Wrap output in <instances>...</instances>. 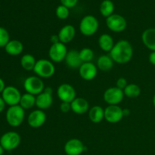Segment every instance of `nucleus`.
Wrapping results in <instances>:
<instances>
[{"label":"nucleus","mask_w":155,"mask_h":155,"mask_svg":"<svg viewBox=\"0 0 155 155\" xmlns=\"http://www.w3.org/2000/svg\"><path fill=\"white\" fill-rule=\"evenodd\" d=\"M67 66L71 69H79L81 66L83 61L80 57V53L77 50H70L68 51L64 60Z\"/></svg>","instance_id":"nucleus-18"},{"label":"nucleus","mask_w":155,"mask_h":155,"mask_svg":"<svg viewBox=\"0 0 155 155\" xmlns=\"http://www.w3.org/2000/svg\"><path fill=\"white\" fill-rule=\"evenodd\" d=\"M5 81L2 80V79L0 77V93H2V92L4 91L5 88Z\"/></svg>","instance_id":"nucleus-37"},{"label":"nucleus","mask_w":155,"mask_h":155,"mask_svg":"<svg viewBox=\"0 0 155 155\" xmlns=\"http://www.w3.org/2000/svg\"><path fill=\"white\" fill-rule=\"evenodd\" d=\"M33 71L39 78L48 79L51 78L55 73V67L51 60L39 59L36 61Z\"/></svg>","instance_id":"nucleus-2"},{"label":"nucleus","mask_w":155,"mask_h":155,"mask_svg":"<svg viewBox=\"0 0 155 155\" xmlns=\"http://www.w3.org/2000/svg\"><path fill=\"white\" fill-rule=\"evenodd\" d=\"M142 41L146 48L155 51V28L146 29L142 34Z\"/></svg>","instance_id":"nucleus-20"},{"label":"nucleus","mask_w":155,"mask_h":155,"mask_svg":"<svg viewBox=\"0 0 155 155\" xmlns=\"http://www.w3.org/2000/svg\"><path fill=\"white\" fill-rule=\"evenodd\" d=\"M46 114L44 110L36 109L29 114L27 117V123L32 128L38 129L44 125L46 121Z\"/></svg>","instance_id":"nucleus-14"},{"label":"nucleus","mask_w":155,"mask_h":155,"mask_svg":"<svg viewBox=\"0 0 155 155\" xmlns=\"http://www.w3.org/2000/svg\"><path fill=\"white\" fill-rule=\"evenodd\" d=\"M133 55V48L129 41L121 39L117 42L110 51V56L114 61L124 64L131 61Z\"/></svg>","instance_id":"nucleus-1"},{"label":"nucleus","mask_w":155,"mask_h":155,"mask_svg":"<svg viewBox=\"0 0 155 155\" xmlns=\"http://www.w3.org/2000/svg\"><path fill=\"white\" fill-rule=\"evenodd\" d=\"M99 23L98 19L93 15H86L83 17L80 23V31L83 36H92L98 31Z\"/></svg>","instance_id":"nucleus-4"},{"label":"nucleus","mask_w":155,"mask_h":155,"mask_svg":"<svg viewBox=\"0 0 155 155\" xmlns=\"http://www.w3.org/2000/svg\"><path fill=\"white\" fill-rule=\"evenodd\" d=\"M57 96L61 102L71 103L77 98V92L71 84L62 83L57 89Z\"/></svg>","instance_id":"nucleus-12"},{"label":"nucleus","mask_w":155,"mask_h":155,"mask_svg":"<svg viewBox=\"0 0 155 155\" xmlns=\"http://www.w3.org/2000/svg\"><path fill=\"white\" fill-rule=\"evenodd\" d=\"M84 144L78 139H71L65 143L64 151L67 155H81L85 151Z\"/></svg>","instance_id":"nucleus-15"},{"label":"nucleus","mask_w":155,"mask_h":155,"mask_svg":"<svg viewBox=\"0 0 155 155\" xmlns=\"http://www.w3.org/2000/svg\"><path fill=\"white\" fill-rule=\"evenodd\" d=\"M114 61L110 55L103 54V55L100 56L97 60L96 66L100 71H103V72H107L112 69V68L114 67Z\"/></svg>","instance_id":"nucleus-24"},{"label":"nucleus","mask_w":155,"mask_h":155,"mask_svg":"<svg viewBox=\"0 0 155 155\" xmlns=\"http://www.w3.org/2000/svg\"><path fill=\"white\" fill-rule=\"evenodd\" d=\"M124 90L114 86L106 89L103 98L108 105H118L124 100Z\"/></svg>","instance_id":"nucleus-10"},{"label":"nucleus","mask_w":155,"mask_h":155,"mask_svg":"<svg viewBox=\"0 0 155 155\" xmlns=\"http://www.w3.org/2000/svg\"><path fill=\"white\" fill-rule=\"evenodd\" d=\"M124 118L122 107L119 105H108L104 108V120L110 124L120 122Z\"/></svg>","instance_id":"nucleus-13"},{"label":"nucleus","mask_w":155,"mask_h":155,"mask_svg":"<svg viewBox=\"0 0 155 155\" xmlns=\"http://www.w3.org/2000/svg\"><path fill=\"white\" fill-rule=\"evenodd\" d=\"M19 105L24 110H29L36 105V96L29 93H24L21 95Z\"/></svg>","instance_id":"nucleus-25"},{"label":"nucleus","mask_w":155,"mask_h":155,"mask_svg":"<svg viewBox=\"0 0 155 155\" xmlns=\"http://www.w3.org/2000/svg\"><path fill=\"white\" fill-rule=\"evenodd\" d=\"M80 53V57L83 63L86 62H92V59L94 58V52L91 48H83L79 51Z\"/></svg>","instance_id":"nucleus-29"},{"label":"nucleus","mask_w":155,"mask_h":155,"mask_svg":"<svg viewBox=\"0 0 155 155\" xmlns=\"http://www.w3.org/2000/svg\"><path fill=\"white\" fill-rule=\"evenodd\" d=\"M50 42H51V44H54L60 42L58 36V35H52V36H51V37H50Z\"/></svg>","instance_id":"nucleus-36"},{"label":"nucleus","mask_w":155,"mask_h":155,"mask_svg":"<svg viewBox=\"0 0 155 155\" xmlns=\"http://www.w3.org/2000/svg\"><path fill=\"white\" fill-rule=\"evenodd\" d=\"M56 16L60 20H66L70 15V10L68 7L61 5H58L55 11Z\"/></svg>","instance_id":"nucleus-30"},{"label":"nucleus","mask_w":155,"mask_h":155,"mask_svg":"<svg viewBox=\"0 0 155 155\" xmlns=\"http://www.w3.org/2000/svg\"><path fill=\"white\" fill-rule=\"evenodd\" d=\"M36 60L34 56L31 54H25L21 58V66L27 71H33L36 65Z\"/></svg>","instance_id":"nucleus-26"},{"label":"nucleus","mask_w":155,"mask_h":155,"mask_svg":"<svg viewBox=\"0 0 155 155\" xmlns=\"http://www.w3.org/2000/svg\"><path fill=\"white\" fill-rule=\"evenodd\" d=\"M60 110L63 113H68L71 110V103L68 102H61L60 104Z\"/></svg>","instance_id":"nucleus-34"},{"label":"nucleus","mask_w":155,"mask_h":155,"mask_svg":"<svg viewBox=\"0 0 155 155\" xmlns=\"http://www.w3.org/2000/svg\"><path fill=\"white\" fill-rule=\"evenodd\" d=\"M61 5L66 6L68 8H71L77 5L78 0H60Z\"/></svg>","instance_id":"nucleus-33"},{"label":"nucleus","mask_w":155,"mask_h":155,"mask_svg":"<svg viewBox=\"0 0 155 155\" xmlns=\"http://www.w3.org/2000/svg\"><path fill=\"white\" fill-rule=\"evenodd\" d=\"M79 74L83 80L91 81L96 77L98 74V68L92 62L83 63L79 68Z\"/></svg>","instance_id":"nucleus-16"},{"label":"nucleus","mask_w":155,"mask_h":155,"mask_svg":"<svg viewBox=\"0 0 155 155\" xmlns=\"http://www.w3.org/2000/svg\"><path fill=\"white\" fill-rule=\"evenodd\" d=\"M53 90L51 87L45 88L43 92L36 96V106L37 109L45 110L49 108L53 103Z\"/></svg>","instance_id":"nucleus-11"},{"label":"nucleus","mask_w":155,"mask_h":155,"mask_svg":"<svg viewBox=\"0 0 155 155\" xmlns=\"http://www.w3.org/2000/svg\"><path fill=\"white\" fill-rule=\"evenodd\" d=\"M123 114H124V117H127L130 114V110L128 108L123 109Z\"/></svg>","instance_id":"nucleus-39"},{"label":"nucleus","mask_w":155,"mask_h":155,"mask_svg":"<svg viewBox=\"0 0 155 155\" xmlns=\"http://www.w3.org/2000/svg\"><path fill=\"white\" fill-rule=\"evenodd\" d=\"M127 85H128L127 80H126L124 77H120V78H119L117 80L116 86L117 88H119V89H122V90H124V89L127 87Z\"/></svg>","instance_id":"nucleus-32"},{"label":"nucleus","mask_w":155,"mask_h":155,"mask_svg":"<svg viewBox=\"0 0 155 155\" xmlns=\"http://www.w3.org/2000/svg\"><path fill=\"white\" fill-rule=\"evenodd\" d=\"M21 138L18 133L9 131L4 133L0 138V145L5 151H10L15 150L21 144Z\"/></svg>","instance_id":"nucleus-6"},{"label":"nucleus","mask_w":155,"mask_h":155,"mask_svg":"<svg viewBox=\"0 0 155 155\" xmlns=\"http://www.w3.org/2000/svg\"><path fill=\"white\" fill-rule=\"evenodd\" d=\"M98 42L99 48L104 52H110L115 44L113 37L107 33L101 34L98 38Z\"/></svg>","instance_id":"nucleus-23"},{"label":"nucleus","mask_w":155,"mask_h":155,"mask_svg":"<svg viewBox=\"0 0 155 155\" xmlns=\"http://www.w3.org/2000/svg\"><path fill=\"white\" fill-rule=\"evenodd\" d=\"M21 93L18 89L12 86H6L4 91L2 93V98L5 101V104L11 106H15L19 104L21 98Z\"/></svg>","instance_id":"nucleus-9"},{"label":"nucleus","mask_w":155,"mask_h":155,"mask_svg":"<svg viewBox=\"0 0 155 155\" xmlns=\"http://www.w3.org/2000/svg\"><path fill=\"white\" fill-rule=\"evenodd\" d=\"M5 101H3L2 98V97H0V113H2V112L4 110L5 107Z\"/></svg>","instance_id":"nucleus-38"},{"label":"nucleus","mask_w":155,"mask_h":155,"mask_svg":"<svg viewBox=\"0 0 155 155\" xmlns=\"http://www.w3.org/2000/svg\"><path fill=\"white\" fill-rule=\"evenodd\" d=\"M89 118L93 124H99L104 119V109L100 105H95L89 108Z\"/></svg>","instance_id":"nucleus-22"},{"label":"nucleus","mask_w":155,"mask_h":155,"mask_svg":"<svg viewBox=\"0 0 155 155\" xmlns=\"http://www.w3.org/2000/svg\"><path fill=\"white\" fill-rule=\"evenodd\" d=\"M153 104H154V106L155 107V94H154V97H153Z\"/></svg>","instance_id":"nucleus-41"},{"label":"nucleus","mask_w":155,"mask_h":155,"mask_svg":"<svg viewBox=\"0 0 155 155\" xmlns=\"http://www.w3.org/2000/svg\"><path fill=\"white\" fill-rule=\"evenodd\" d=\"M24 89L27 93L36 95L42 93L45 89V85L41 78L37 76L27 77L24 82Z\"/></svg>","instance_id":"nucleus-5"},{"label":"nucleus","mask_w":155,"mask_h":155,"mask_svg":"<svg viewBox=\"0 0 155 155\" xmlns=\"http://www.w3.org/2000/svg\"><path fill=\"white\" fill-rule=\"evenodd\" d=\"M4 148H2V146L1 145H0V155H3V154H4Z\"/></svg>","instance_id":"nucleus-40"},{"label":"nucleus","mask_w":155,"mask_h":155,"mask_svg":"<svg viewBox=\"0 0 155 155\" xmlns=\"http://www.w3.org/2000/svg\"><path fill=\"white\" fill-rule=\"evenodd\" d=\"M106 25L110 31L114 33H121L127 28V21L122 15L113 14L106 18Z\"/></svg>","instance_id":"nucleus-7"},{"label":"nucleus","mask_w":155,"mask_h":155,"mask_svg":"<svg viewBox=\"0 0 155 155\" xmlns=\"http://www.w3.org/2000/svg\"><path fill=\"white\" fill-rule=\"evenodd\" d=\"M71 110L77 114H84L89 110V104L88 101L81 97H77L71 103Z\"/></svg>","instance_id":"nucleus-19"},{"label":"nucleus","mask_w":155,"mask_h":155,"mask_svg":"<svg viewBox=\"0 0 155 155\" xmlns=\"http://www.w3.org/2000/svg\"><path fill=\"white\" fill-rule=\"evenodd\" d=\"M68 51L66 45L59 42L51 44L48 50V56L53 63H60L65 60Z\"/></svg>","instance_id":"nucleus-8"},{"label":"nucleus","mask_w":155,"mask_h":155,"mask_svg":"<svg viewBox=\"0 0 155 155\" xmlns=\"http://www.w3.org/2000/svg\"><path fill=\"white\" fill-rule=\"evenodd\" d=\"M10 40L8 31L5 27H0V48H5Z\"/></svg>","instance_id":"nucleus-31"},{"label":"nucleus","mask_w":155,"mask_h":155,"mask_svg":"<svg viewBox=\"0 0 155 155\" xmlns=\"http://www.w3.org/2000/svg\"><path fill=\"white\" fill-rule=\"evenodd\" d=\"M59 37V40L61 42L64 44H68L71 42L74 39L76 36V29L75 27L71 24H67L64 26L58 34Z\"/></svg>","instance_id":"nucleus-17"},{"label":"nucleus","mask_w":155,"mask_h":155,"mask_svg":"<svg viewBox=\"0 0 155 155\" xmlns=\"http://www.w3.org/2000/svg\"><path fill=\"white\" fill-rule=\"evenodd\" d=\"M148 60L151 64L155 66V51H151V54H149V57H148Z\"/></svg>","instance_id":"nucleus-35"},{"label":"nucleus","mask_w":155,"mask_h":155,"mask_svg":"<svg viewBox=\"0 0 155 155\" xmlns=\"http://www.w3.org/2000/svg\"><path fill=\"white\" fill-rule=\"evenodd\" d=\"M124 93L125 96L130 98H136L139 97L141 94V89L137 84L130 83L124 89Z\"/></svg>","instance_id":"nucleus-28"},{"label":"nucleus","mask_w":155,"mask_h":155,"mask_svg":"<svg viewBox=\"0 0 155 155\" xmlns=\"http://www.w3.org/2000/svg\"><path fill=\"white\" fill-rule=\"evenodd\" d=\"M100 13L104 18H108L114 14V4L111 0H104L100 5Z\"/></svg>","instance_id":"nucleus-27"},{"label":"nucleus","mask_w":155,"mask_h":155,"mask_svg":"<svg viewBox=\"0 0 155 155\" xmlns=\"http://www.w3.org/2000/svg\"><path fill=\"white\" fill-rule=\"evenodd\" d=\"M5 52L11 56H18L24 51V45L18 39H12L5 47Z\"/></svg>","instance_id":"nucleus-21"},{"label":"nucleus","mask_w":155,"mask_h":155,"mask_svg":"<svg viewBox=\"0 0 155 155\" xmlns=\"http://www.w3.org/2000/svg\"><path fill=\"white\" fill-rule=\"evenodd\" d=\"M25 117V110L19 104L11 106L5 114V119L8 124L12 127H18L23 124Z\"/></svg>","instance_id":"nucleus-3"}]
</instances>
